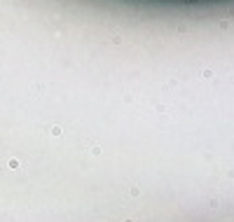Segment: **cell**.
I'll use <instances>...</instances> for the list:
<instances>
[{
    "mask_svg": "<svg viewBox=\"0 0 234 222\" xmlns=\"http://www.w3.org/2000/svg\"><path fill=\"white\" fill-rule=\"evenodd\" d=\"M183 2H185V0H183Z\"/></svg>",
    "mask_w": 234,
    "mask_h": 222,
    "instance_id": "6da1fadb",
    "label": "cell"
}]
</instances>
